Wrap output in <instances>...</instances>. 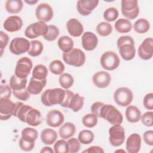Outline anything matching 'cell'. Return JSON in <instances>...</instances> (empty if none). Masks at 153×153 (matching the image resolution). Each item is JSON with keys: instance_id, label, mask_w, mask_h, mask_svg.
<instances>
[{"instance_id": "obj_1", "label": "cell", "mask_w": 153, "mask_h": 153, "mask_svg": "<svg viewBox=\"0 0 153 153\" xmlns=\"http://www.w3.org/2000/svg\"><path fill=\"white\" fill-rule=\"evenodd\" d=\"M117 45L121 57L126 61L134 59L136 55L134 41L133 38L128 35L120 36L117 41Z\"/></svg>"}, {"instance_id": "obj_2", "label": "cell", "mask_w": 153, "mask_h": 153, "mask_svg": "<svg viewBox=\"0 0 153 153\" xmlns=\"http://www.w3.org/2000/svg\"><path fill=\"white\" fill-rule=\"evenodd\" d=\"M65 97V90L61 88H49L45 90L41 94V100L45 106L60 105Z\"/></svg>"}, {"instance_id": "obj_3", "label": "cell", "mask_w": 153, "mask_h": 153, "mask_svg": "<svg viewBox=\"0 0 153 153\" xmlns=\"http://www.w3.org/2000/svg\"><path fill=\"white\" fill-rule=\"evenodd\" d=\"M98 117L106 120L110 124H121L123 121L122 114L112 105L103 104L100 108Z\"/></svg>"}, {"instance_id": "obj_4", "label": "cell", "mask_w": 153, "mask_h": 153, "mask_svg": "<svg viewBox=\"0 0 153 153\" xmlns=\"http://www.w3.org/2000/svg\"><path fill=\"white\" fill-rule=\"evenodd\" d=\"M62 57L66 64L75 67H80L85 62V53L81 49L77 48H73L70 51L63 53Z\"/></svg>"}, {"instance_id": "obj_5", "label": "cell", "mask_w": 153, "mask_h": 153, "mask_svg": "<svg viewBox=\"0 0 153 153\" xmlns=\"http://www.w3.org/2000/svg\"><path fill=\"white\" fill-rule=\"evenodd\" d=\"M100 63L104 69L113 71L119 66L120 60L116 53L112 51H107L101 56Z\"/></svg>"}, {"instance_id": "obj_6", "label": "cell", "mask_w": 153, "mask_h": 153, "mask_svg": "<svg viewBox=\"0 0 153 153\" xmlns=\"http://www.w3.org/2000/svg\"><path fill=\"white\" fill-rule=\"evenodd\" d=\"M133 99V92L127 87H120L114 93V100L120 106H128L131 103Z\"/></svg>"}, {"instance_id": "obj_7", "label": "cell", "mask_w": 153, "mask_h": 153, "mask_svg": "<svg viewBox=\"0 0 153 153\" xmlns=\"http://www.w3.org/2000/svg\"><path fill=\"white\" fill-rule=\"evenodd\" d=\"M109 142L115 147L121 145L125 140V130L121 124L112 125L108 131Z\"/></svg>"}, {"instance_id": "obj_8", "label": "cell", "mask_w": 153, "mask_h": 153, "mask_svg": "<svg viewBox=\"0 0 153 153\" xmlns=\"http://www.w3.org/2000/svg\"><path fill=\"white\" fill-rule=\"evenodd\" d=\"M121 8L123 16L128 20L136 19L139 13V7L137 0H122Z\"/></svg>"}, {"instance_id": "obj_9", "label": "cell", "mask_w": 153, "mask_h": 153, "mask_svg": "<svg viewBox=\"0 0 153 153\" xmlns=\"http://www.w3.org/2000/svg\"><path fill=\"white\" fill-rule=\"evenodd\" d=\"M48 30V25L45 22L38 21L27 26L25 30V36L29 39L36 38L39 36L45 35Z\"/></svg>"}, {"instance_id": "obj_10", "label": "cell", "mask_w": 153, "mask_h": 153, "mask_svg": "<svg viewBox=\"0 0 153 153\" xmlns=\"http://www.w3.org/2000/svg\"><path fill=\"white\" fill-rule=\"evenodd\" d=\"M33 67L31 59L27 57L19 59L16 63L14 75L20 78H27Z\"/></svg>"}, {"instance_id": "obj_11", "label": "cell", "mask_w": 153, "mask_h": 153, "mask_svg": "<svg viewBox=\"0 0 153 153\" xmlns=\"http://www.w3.org/2000/svg\"><path fill=\"white\" fill-rule=\"evenodd\" d=\"M30 42L23 37H16L11 40L9 46L10 52L15 55H20L28 51Z\"/></svg>"}, {"instance_id": "obj_12", "label": "cell", "mask_w": 153, "mask_h": 153, "mask_svg": "<svg viewBox=\"0 0 153 153\" xmlns=\"http://www.w3.org/2000/svg\"><path fill=\"white\" fill-rule=\"evenodd\" d=\"M53 10L49 4L41 3L36 8L35 16L39 21L50 22L53 19Z\"/></svg>"}, {"instance_id": "obj_13", "label": "cell", "mask_w": 153, "mask_h": 153, "mask_svg": "<svg viewBox=\"0 0 153 153\" xmlns=\"http://www.w3.org/2000/svg\"><path fill=\"white\" fill-rule=\"evenodd\" d=\"M139 57L144 60H148L153 55V39L151 37L145 38L137 49Z\"/></svg>"}, {"instance_id": "obj_14", "label": "cell", "mask_w": 153, "mask_h": 153, "mask_svg": "<svg viewBox=\"0 0 153 153\" xmlns=\"http://www.w3.org/2000/svg\"><path fill=\"white\" fill-rule=\"evenodd\" d=\"M16 103L10 99H0V120L5 121L13 116Z\"/></svg>"}, {"instance_id": "obj_15", "label": "cell", "mask_w": 153, "mask_h": 153, "mask_svg": "<svg viewBox=\"0 0 153 153\" xmlns=\"http://www.w3.org/2000/svg\"><path fill=\"white\" fill-rule=\"evenodd\" d=\"M23 26L22 18L16 15L8 17L3 24L4 29L8 32H16L21 29Z\"/></svg>"}, {"instance_id": "obj_16", "label": "cell", "mask_w": 153, "mask_h": 153, "mask_svg": "<svg viewBox=\"0 0 153 153\" xmlns=\"http://www.w3.org/2000/svg\"><path fill=\"white\" fill-rule=\"evenodd\" d=\"M92 81L93 84L96 87L103 88L107 87L110 84L111 76L108 72L105 71H98L93 75Z\"/></svg>"}, {"instance_id": "obj_17", "label": "cell", "mask_w": 153, "mask_h": 153, "mask_svg": "<svg viewBox=\"0 0 153 153\" xmlns=\"http://www.w3.org/2000/svg\"><path fill=\"white\" fill-rule=\"evenodd\" d=\"M98 0H79L76 4L78 13L82 16H88L98 5Z\"/></svg>"}, {"instance_id": "obj_18", "label": "cell", "mask_w": 153, "mask_h": 153, "mask_svg": "<svg viewBox=\"0 0 153 153\" xmlns=\"http://www.w3.org/2000/svg\"><path fill=\"white\" fill-rule=\"evenodd\" d=\"M142 139L138 133H132L127 139L126 143V151L128 153H137L141 148Z\"/></svg>"}, {"instance_id": "obj_19", "label": "cell", "mask_w": 153, "mask_h": 153, "mask_svg": "<svg viewBox=\"0 0 153 153\" xmlns=\"http://www.w3.org/2000/svg\"><path fill=\"white\" fill-rule=\"evenodd\" d=\"M81 43L84 50L86 51H92L97 46V36L93 32H85L82 35Z\"/></svg>"}, {"instance_id": "obj_20", "label": "cell", "mask_w": 153, "mask_h": 153, "mask_svg": "<svg viewBox=\"0 0 153 153\" xmlns=\"http://www.w3.org/2000/svg\"><path fill=\"white\" fill-rule=\"evenodd\" d=\"M64 120L63 114L58 110H51L47 114L46 123L48 126L51 127L56 128L60 126L63 123Z\"/></svg>"}, {"instance_id": "obj_21", "label": "cell", "mask_w": 153, "mask_h": 153, "mask_svg": "<svg viewBox=\"0 0 153 153\" xmlns=\"http://www.w3.org/2000/svg\"><path fill=\"white\" fill-rule=\"evenodd\" d=\"M66 28L69 35L73 37H79L84 32L82 24L75 18L71 19L67 22Z\"/></svg>"}, {"instance_id": "obj_22", "label": "cell", "mask_w": 153, "mask_h": 153, "mask_svg": "<svg viewBox=\"0 0 153 153\" xmlns=\"http://www.w3.org/2000/svg\"><path fill=\"white\" fill-rule=\"evenodd\" d=\"M42 121V115L40 111L35 108H31L25 115V123L33 127H36Z\"/></svg>"}, {"instance_id": "obj_23", "label": "cell", "mask_w": 153, "mask_h": 153, "mask_svg": "<svg viewBox=\"0 0 153 153\" xmlns=\"http://www.w3.org/2000/svg\"><path fill=\"white\" fill-rule=\"evenodd\" d=\"M47 84V78L44 79H36L32 77L29 82L27 89L30 94L37 95L41 93Z\"/></svg>"}, {"instance_id": "obj_24", "label": "cell", "mask_w": 153, "mask_h": 153, "mask_svg": "<svg viewBox=\"0 0 153 153\" xmlns=\"http://www.w3.org/2000/svg\"><path fill=\"white\" fill-rule=\"evenodd\" d=\"M126 118L130 123H136L140 120L141 112L139 109L134 105H128L125 112Z\"/></svg>"}, {"instance_id": "obj_25", "label": "cell", "mask_w": 153, "mask_h": 153, "mask_svg": "<svg viewBox=\"0 0 153 153\" xmlns=\"http://www.w3.org/2000/svg\"><path fill=\"white\" fill-rule=\"evenodd\" d=\"M76 127L74 124L67 122L62 125L59 130L60 137L63 139H67L72 137L75 133Z\"/></svg>"}, {"instance_id": "obj_26", "label": "cell", "mask_w": 153, "mask_h": 153, "mask_svg": "<svg viewBox=\"0 0 153 153\" xmlns=\"http://www.w3.org/2000/svg\"><path fill=\"white\" fill-rule=\"evenodd\" d=\"M41 140L47 145L53 144L57 139V132L51 128H45L41 133Z\"/></svg>"}, {"instance_id": "obj_27", "label": "cell", "mask_w": 153, "mask_h": 153, "mask_svg": "<svg viewBox=\"0 0 153 153\" xmlns=\"http://www.w3.org/2000/svg\"><path fill=\"white\" fill-rule=\"evenodd\" d=\"M31 108V106L25 105L21 102H17L16 103L13 116L17 117L21 121L25 123V115Z\"/></svg>"}, {"instance_id": "obj_28", "label": "cell", "mask_w": 153, "mask_h": 153, "mask_svg": "<svg viewBox=\"0 0 153 153\" xmlns=\"http://www.w3.org/2000/svg\"><path fill=\"white\" fill-rule=\"evenodd\" d=\"M114 27L118 32L120 33H126L130 32L132 29V23L127 19L121 18L115 22Z\"/></svg>"}, {"instance_id": "obj_29", "label": "cell", "mask_w": 153, "mask_h": 153, "mask_svg": "<svg viewBox=\"0 0 153 153\" xmlns=\"http://www.w3.org/2000/svg\"><path fill=\"white\" fill-rule=\"evenodd\" d=\"M84 104V97L79 93H74L70 100L68 108L74 112H76L82 108Z\"/></svg>"}, {"instance_id": "obj_30", "label": "cell", "mask_w": 153, "mask_h": 153, "mask_svg": "<svg viewBox=\"0 0 153 153\" xmlns=\"http://www.w3.org/2000/svg\"><path fill=\"white\" fill-rule=\"evenodd\" d=\"M74 41L68 36H60L57 41L59 48L63 52L67 53L70 51L74 48Z\"/></svg>"}, {"instance_id": "obj_31", "label": "cell", "mask_w": 153, "mask_h": 153, "mask_svg": "<svg viewBox=\"0 0 153 153\" xmlns=\"http://www.w3.org/2000/svg\"><path fill=\"white\" fill-rule=\"evenodd\" d=\"M5 10L11 14H17L20 12L23 7V2L21 0H8L5 2Z\"/></svg>"}, {"instance_id": "obj_32", "label": "cell", "mask_w": 153, "mask_h": 153, "mask_svg": "<svg viewBox=\"0 0 153 153\" xmlns=\"http://www.w3.org/2000/svg\"><path fill=\"white\" fill-rule=\"evenodd\" d=\"M27 81V78H20L13 75L10 79V86L12 90H21L26 88Z\"/></svg>"}, {"instance_id": "obj_33", "label": "cell", "mask_w": 153, "mask_h": 153, "mask_svg": "<svg viewBox=\"0 0 153 153\" xmlns=\"http://www.w3.org/2000/svg\"><path fill=\"white\" fill-rule=\"evenodd\" d=\"M43 49L42 43L40 41L33 39L30 41V48L27 53L32 57H37L42 53Z\"/></svg>"}, {"instance_id": "obj_34", "label": "cell", "mask_w": 153, "mask_h": 153, "mask_svg": "<svg viewBox=\"0 0 153 153\" xmlns=\"http://www.w3.org/2000/svg\"><path fill=\"white\" fill-rule=\"evenodd\" d=\"M150 28V24L148 20L140 18L137 20L133 25V29L136 32L140 34L146 33Z\"/></svg>"}, {"instance_id": "obj_35", "label": "cell", "mask_w": 153, "mask_h": 153, "mask_svg": "<svg viewBox=\"0 0 153 153\" xmlns=\"http://www.w3.org/2000/svg\"><path fill=\"white\" fill-rule=\"evenodd\" d=\"M38 136L37 130L32 127H26L22 131V138L29 142H35Z\"/></svg>"}, {"instance_id": "obj_36", "label": "cell", "mask_w": 153, "mask_h": 153, "mask_svg": "<svg viewBox=\"0 0 153 153\" xmlns=\"http://www.w3.org/2000/svg\"><path fill=\"white\" fill-rule=\"evenodd\" d=\"M48 75V69L47 67L42 64L36 65L32 71V77L36 79H44L47 78Z\"/></svg>"}, {"instance_id": "obj_37", "label": "cell", "mask_w": 153, "mask_h": 153, "mask_svg": "<svg viewBox=\"0 0 153 153\" xmlns=\"http://www.w3.org/2000/svg\"><path fill=\"white\" fill-rule=\"evenodd\" d=\"M94 138V135L93 131L89 130H81L78 136V139L81 143L83 145H88L91 143Z\"/></svg>"}, {"instance_id": "obj_38", "label": "cell", "mask_w": 153, "mask_h": 153, "mask_svg": "<svg viewBox=\"0 0 153 153\" xmlns=\"http://www.w3.org/2000/svg\"><path fill=\"white\" fill-rule=\"evenodd\" d=\"M59 82L61 87L65 90L70 88L74 84V77L68 73H63L59 78Z\"/></svg>"}, {"instance_id": "obj_39", "label": "cell", "mask_w": 153, "mask_h": 153, "mask_svg": "<svg viewBox=\"0 0 153 153\" xmlns=\"http://www.w3.org/2000/svg\"><path fill=\"white\" fill-rule=\"evenodd\" d=\"M96 32L101 36H107L111 34L112 26L108 22H102L97 25Z\"/></svg>"}, {"instance_id": "obj_40", "label": "cell", "mask_w": 153, "mask_h": 153, "mask_svg": "<svg viewBox=\"0 0 153 153\" xmlns=\"http://www.w3.org/2000/svg\"><path fill=\"white\" fill-rule=\"evenodd\" d=\"M65 69L63 63L60 60H53L49 65L50 71L54 75H61Z\"/></svg>"}, {"instance_id": "obj_41", "label": "cell", "mask_w": 153, "mask_h": 153, "mask_svg": "<svg viewBox=\"0 0 153 153\" xmlns=\"http://www.w3.org/2000/svg\"><path fill=\"white\" fill-rule=\"evenodd\" d=\"M97 117L91 113V114H87L85 115L82 119V123L84 126L87 128H93L95 127L98 122Z\"/></svg>"}, {"instance_id": "obj_42", "label": "cell", "mask_w": 153, "mask_h": 153, "mask_svg": "<svg viewBox=\"0 0 153 153\" xmlns=\"http://www.w3.org/2000/svg\"><path fill=\"white\" fill-rule=\"evenodd\" d=\"M60 31L59 28L54 25H48L47 33L43 36V38L48 41H54L59 36Z\"/></svg>"}, {"instance_id": "obj_43", "label": "cell", "mask_w": 153, "mask_h": 153, "mask_svg": "<svg viewBox=\"0 0 153 153\" xmlns=\"http://www.w3.org/2000/svg\"><path fill=\"white\" fill-rule=\"evenodd\" d=\"M119 13L117 8L115 7H109L106 8L103 12L104 19L109 22H114L118 17Z\"/></svg>"}, {"instance_id": "obj_44", "label": "cell", "mask_w": 153, "mask_h": 153, "mask_svg": "<svg viewBox=\"0 0 153 153\" xmlns=\"http://www.w3.org/2000/svg\"><path fill=\"white\" fill-rule=\"evenodd\" d=\"M56 153H68L69 152L68 142L65 139H60L56 141L53 146Z\"/></svg>"}, {"instance_id": "obj_45", "label": "cell", "mask_w": 153, "mask_h": 153, "mask_svg": "<svg viewBox=\"0 0 153 153\" xmlns=\"http://www.w3.org/2000/svg\"><path fill=\"white\" fill-rule=\"evenodd\" d=\"M68 145L69 152L76 153L79 152L81 148V143L79 140L75 137L69 139L67 141Z\"/></svg>"}, {"instance_id": "obj_46", "label": "cell", "mask_w": 153, "mask_h": 153, "mask_svg": "<svg viewBox=\"0 0 153 153\" xmlns=\"http://www.w3.org/2000/svg\"><path fill=\"white\" fill-rule=\"evenodd\" d=\"M140 120L142 124L146 127H152L153 126V112L148 111L141 115Z\"/></svg>"}, {"instance_id": "obj_47", "label": "cell", "mask_w": 153, "mask_h": 153, "mask_svg": "<svg viewBox=\"0 0 153 153\" xmlns=\"http://www.w3.org/2000/svg\"><path fill=\"white\" fill-rule=\"evenodd\" d=\"M13 94L14 96L20 100L26 101L30 97V93H29L27 87L19 91H14L13 90Z\"/></svg>"}, {"instance_id": "obj_48", "label": "cell", "mask_w": 153, "mask_h": 153, "mask_svg": "<svg viewBox=\"0 0 153 153\" xmlns=\"http://www.w3.org/2000/svg\"><path fill=\"white\" fill-rule=\"evenodd\" d=\"M35 142H29L25 140L22 137L19 139V145L20 148L24 151L28 152L32 151L35 146Z\"/></svg>"}, {"instance_id": "obj_49", "label": "cell", "mask_w": 153, "mask_h": 153, "mask_svg": "<svg viewBox=\"0 0 153 153\" xmlns=\"http://www.w3.org/2000/svg\"><path fill=\"white\" fill-rule=\"evenodd\" d=\"M9 41L8 35L4 32L3 31L0 32V50H1V56H2L4 50L8 45Z\"/></svg>"}, {"instance_id": "obj_50", "label": "cell", "mask_w": 153, "mask_h": 153, "mask_svg": "<svg viewBox=\"0 0 153 153\" xmlns=\"http://www.w3.org/2000/svg\"><path fill=\"white\" fill-rule=\"evenodd\" d=\"M11 88L7 84H1L0 87L1 99H10L11 96Z\"/></svg>"}, {"instance_id": "obj_51", "label": "cell", "mask_w": 153, "mask_h": 153, "mask_svg": "<svg viewBox=\"0 0 153 153\" xmlns=\"http://www.w3.org/2000/svg\"><path fill=\"white\" fill-rule=\"evenodd\" d=\"M144 107L148 110H152L153 109V93H149L146 94L143 100Z\"/></svg>"}, {"instance_id": "obj_52", "label": "cell", "mask_w": 153, "mask_h": 153, "mask_svg": "<svg viewBox=\"0 0 153 153\" xmlns=\"http://www.w3.org/2000/svg\"><path fill=\"white\" fill-rule=\"evenodd\" d=\"M143 139L144 142L149 146L153 145V131L151 130L146 131L143 134Z\"/></svg>"}, {"instance_id": "obj_53", "label": "cell", "mask_w": 153, "mask_h": 153, "mask_svg": "<svg viewBox=\"0 0 153 153\" xmlns=\"http://www.w3.org/2000/svg\"><path fill=\"white\" fill-rule=\"evenodd\" d=\"M74 94V93L72 91H71L68 89L65 90V97L64 98L63 101L60 104V106L62 107H64V108H68L70 100Z\"/></svg>"}, {"instance_id": "obj_54", "label": "cell", "mask_w": 153, "mask_h": 153, "mask_svg": "<svg viewBox=\"0 0 153 153\" xmlns=\"http://www.w3.org/2000/svg\"><path fill=\"white\" fill-rule=\"evenodd\" d=\"M104 103L102 102H96L93 103L91 106V111L93 114H95L97 117L99 116V113L100 109V108Z\"/></svg>"}, {"instance_id": "obj_55", "label": "cell", "mask_w": 153, "mask_h": 153, "mask_svg": "<svg viewBox=\"0 0 153 153\" xmlns=\"http://www.w3.org/2000/svg\"><path fill=\"white\" fill-rule=\"evenodd\" d=\"M82 152H97V153H103L104 150L103 148L99 146H91L88 148L87 149L82 151Z\"/></svg>"}, {"instance_id": "obj_56", "label": "cell", "mask_w": 153, "mask_h": 153, "mask_svg": "<svg viewBox=\"0 0 153 153\" xmlns=\"http://www.w3.org/2000/svg\"><path fill=\"white\" fill-rule=\"evenodd\" d=\"M54 152V151L49 146H44L43 147L41 150L40 151L41 153H43V152H48V153H53Z\"/></svg>"}, {"instance_id": "obj_57", "label": "cell", "mask_w": 153, "mask_h": 153, "mask_svg": "<svg viewBox=\"0 0 153 153\" xmlns=\"http://www.w3.org/2000/svg\"><path fill=\"white\" fill-rule=\"evenodd\" d=\"M25 2L26 4H27L31 5H34V4H35L36 3H37V2H38V1H37V0H29V1L25 0Z\"/></svg>"}]
</instances>
